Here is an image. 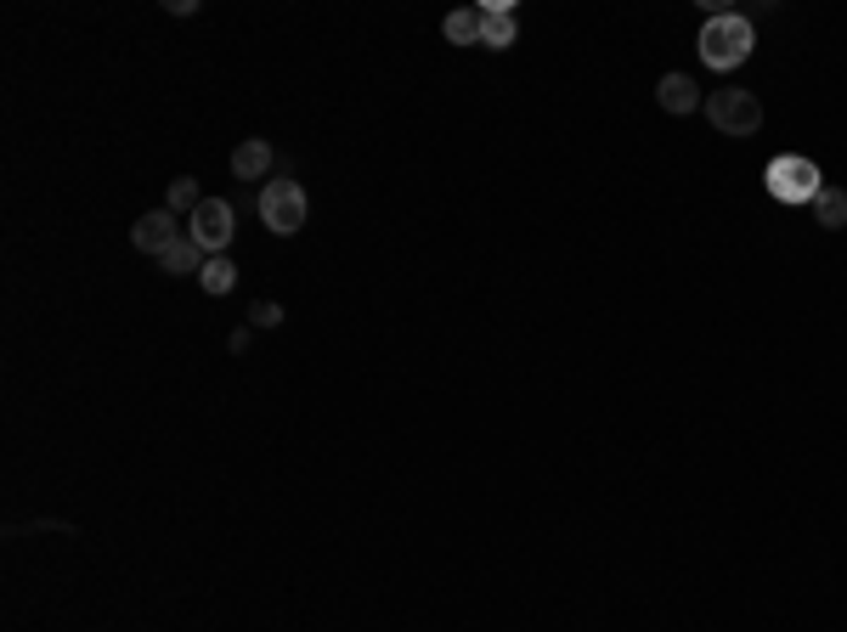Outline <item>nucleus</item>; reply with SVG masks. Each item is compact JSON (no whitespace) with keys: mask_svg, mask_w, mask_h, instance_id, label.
Segmentation results:
<instances>
[{"mask_svg":"<svg viewBox=\"0 0 847 632\" xmlns=\"http://www.w3.org/2000/svg\"><path fill=\"white\" fill-rule=\"evenodd\" d=\"M446 40L452 46H480V28H486V12L480 7H458V12H446Z\"/></svg>","mask_w":847,"mask_h":632,"instance_id":"11","label":"nucleus"},{"mask_svg":"<svg viewBox=\"0 0 847 632\" xmlns=\"http://www.w3.org/2000/svg\"><path fill=\"white\" fill-rule=\"evenodd\" d=\"M232 204L226 198H204L199 210H192V226H187V238L199 243L204 254H226V243H232Z\"/></svg>","mask_w":847,"mask_h":632,"instance_id":"5","label":"nucleus"},{"mask_svg":"<svg viewBox=\"0 0 847 632\" xmlns=\"http://www.w3.org/2000/svg\"><path fill=\"white\" fill-rule=\"evenodd\" d=\"M656 103H661L667 114H695L706 96H701V85H695L690 74H667V80L656 85Z\"/></svg>","mask_w":847,"mask_h":632,"instance_id":"7","label":"nucleus"},{"mask_svg":"<svg viewBox=\"0 0 847 632\" xmlns=\"http://www.w3.org/2000/svg\"><path fill=\"white\" fill-rule=\"evenodd\" d=\"M820 187H825L820 164L802 158V153H779V158L768 164V192L779 198V204H813V198H820Z\"/></svg>","mask_w":847,"mask_h":632,"instance_id":"4","label":"nucleus"},{"mask_svg":"<svg viewBox=\"0 0 847 632\" xmlns=\"http://www.w3.org/2000/svg\"><path fill=\"white\" fill-rule=\"evenodd\" d=\"M752 46H757L752 17H740V12H712L706 28H701V62H706V69H718V74L740 69V62L752 57Z\"/></svg>","mask_w":847,"mask_h":632,"instance_id":"1","label":"nucleus"},{"mask_svg":"<svg viewBox=\"0 0 847 632\" xmlns=\"http://www.w3.org/2000/svg\"><path fill=\"white\" fill-rule=\"evenodd\" d=\"M480 12H486L480 46H486V51H509V46L520 40V17H514L509 7H480Z\"/></svg>","mask_w":847,"mask_h":632,"instance_id":"8","label":"nucleus"},{"mask_svg":"<svg viewBox=\"0 0 847 632\" xmlns=\"http://www.w3.org/2000/svg\"><path fill=\"white\" fill-rule=\"evenodd\" d=\"M130 243H136L142 254H165L170 243H181V226H176L170 210H153V215H142L136 226H130Z\"/></svg>","mask_w":847,"mask_h":632,"instance_id":"6","label":"nucleus"},{"mask_svg":"<svg viewBox=\"0 0 847 632\" xmlns=\"http://www.w3.org/2000/svg\"><path fill=\"white\" fill-rule=\"evenodd\" d=\"M701 114L712 119V130L718 136H757L763 130V103H757V91H745V85H724V91H712L706 103H701Z\"/></svg>","mask_w":847,"mask_h":632,"instance_id":"3","label":"nucleus"},{"mask_svg":"<svg viewBox=\"0 0 847 632\" xmlns=\"http://www.w3.org/2000/svg\"><path fill=\"white\" fill-rule=\"evenodd\" d=\"M254 210H260V220H266V231L295 238V231H306V220H311V198H306L300 181L277 176V181H266V187L254 192Z\"/></svg>","mask_w":847,"mask_h":632,"instance_id":"2","label":"nucleus"},{"mask_svg":"<svg viewBox=\"0 0 847 632\" xmlns=\"http://www.w3.org/2000/svg\"><path fill=\"white\" fill-rule=\"evenodd\" d=\"M165 12H176V17H192V12H199V0H165Z\"/></svg>","mask_w":847,"mask_h":632,"instance_id":"16","label":"nucleus"},{"mask_svg":"<svg viewBox=\"0 0 847 632\" xmlns=\"http://www.w3.org/2000/svg\"><path fill=\"white\" fill-rule=\"evenodd\" d=\"M204 260H210V254L192 243V238H181V243H170L165 254H158V265H165L170 277H199V272H204Z\"/></svg>","mask_w":847,"mask_h":632,"instance_id":"10","label":"nucleus"},{"mask_svg":"<svg viewBox=\"0 0 847 632\" xmlns=\"http://www.w3.org/2000/svg\"><path fill=\"white\" fill-rule=\"evenodd\" d=\"M199 288H204L210 299H226V294L238 288V265L226 260V254H210V260H204V272H199Z\"/></svg>","mask_w":847,"mask_h":632,"instance_id":"12","label":"nucleus"},{"mask_svg":"<svg viewBox=\"0 0 847 632\" xmlns=\"http://www.w3.org/2000/svg\"><path fill=\"white\" fill-rule=\"evenodd\" d=\"M808 210H813V220H820L825 231H842L847 226V192L842 187H820V198H813Z\"/></svg>","mask_w":847,"mask_h":632,"instance_id":"13","label":"nucleus"},{"mask_svg":"<svg viewBox=\"0 0 847 632\" xmlns=\"http://www.w3.org/2000/svg\"><path fill=\"white\" fill-rule=\"evenodd\" d=\"M249 322H254V327H277V322H283V306H277V299H266V306L249 311Z\"/></svg>","mask_w":847,"mask_h":632,"instance_id":"15","label":"nucleus"},{"mask_svg":"<svg viewBox=\"0 0 847 632\" xmlns=\"http://www.w3.org/2000/svg\"><path fill=\"white\" fill-rule=\"evenodd\" d=\"M199 204H204V187H199V181H192V176L170 181V192H165V210H170V215H192V210H199Z\"/></svg>","mask_w":847,"mask_h":632,"instance_id":"14","label":"nucleus"},{"mask_svg":"<svg viewBox=\"0 0 847 632\" xmlns=\"http://www.w3.org/2000/svg\"><path fill=\"white\" fill-rule=\"evenodd\" d=\"M232 170H238V181H260V176L272 170V147L260 142V136L238 142V147H232Z\"/></svg>","mask_w":847,"mask_h":632,"instance_id":"9","label":"nucleus"}]
</instances>
